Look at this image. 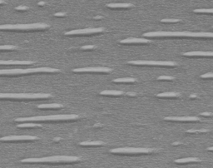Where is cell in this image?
Listing matches in <instances>:
<instances>
[{"label": "cell", "mask_w": 213, "mask_h": 168, "mask_svg": "<svg viewBox=\"0 0 213 168\" xmlns=\"http://www.w3.org/2000/svg\"><path fill=\"white\" fill-rule=\"evenodd\" d=\"M52 97L49 93H1L2 100H43Z\"/></svg>", "instance_id": "cell-5"}, {"label": "cell", "mask_w": 213, "mask_h": 168, "mask_svg": "<svg viewBox=\"0 0 213 168\" xmlns=\"http://www.w3.org/2000/svg\"><path fill=\"white\" fill-rule=\"evenodd\" d=\"M63 107L62 104L53 103V104H42L38 106V108L39 109H59Z\"/></svg>", "instance_id": "cell-20"}, {"label": "cell", "mask_w": 213, "mask_h": 168, "mask_svg": "<svg viewBox=\"0 0 213 168\" xmlns=\"http://www.w3.org/2000/svg\"><path fill=\"white\" fill-rule=\"evenodd\" d=\"M1 51H12V50H17L18 47L16 46H13V45H3L0 47Z\"/></svg>", "instance_id": "cell-24"}, {"label": "cell", "mask_w": 213, "mask_h": 168, "mask_svg": "<svg viewBox=\"0 0 213 168\" xmlns=\"http://www.w3.org/2000/svg\"><path fill=\"white\" fill-rule=\"evenodd\" d=\"M186 57H213V52H201V51H196V52H188L183 53Z\"/></svg>", "instance_id": "cell-15"}, {"label": "cell", "mask_w": 213, "mask_h": 168, "mask_svg": "<svg viewBox=\"0 0 213 168\" xmlns=\"http://www.w3.org/2000/svg\"><path fill=\"white\" fill-rule=\"evenodd\" d=\"M102 16H97L94 18V19H102Z\"/></svg>", "instance_id": "cell-37"}, {"label": "cell", "mask_w": 213, "mask_h": 168, "mask_svg": "<svg viewBox=\"0 0 213 168\" xmlns=\"http://www.w3.org/2000/svg\"><path fill=\"white\" fill-rule=\"evenodd\" d=\"M0 4H1V5H3V4H5V2H4V0H0Z\"/></svg>", "instance_id": "cell-40"}, {"label": "cell", "mask_w": 213, "mask_h": 168, "mask_svg": "<svg viewBox=\"0 0 213 168\" xmlns=\"http://www.w3.org/2000/svg\"><path fill=\"white\" fill-rule=\"evenodd\" d=\"M105 29L103 28H84V29H77V30H72L69 32H65V35L68 36H80V35H91V34H97V33H101L104 31Z\"/></svg>", "instance_id": "cell-9"}, {"label": "cell", "mask_w": 213, "mask_h": 168, "mask_svg": "<svg viewBox=\"0 0 213 168\" xmlns=\"http://www.w3.org/2000/svg\"><path fill=\"white\" fill-rule=\"evenodd\" d=\"M72 72L75 73H109L112 72V69L107 67H88V68H76L72 69Z\"/></svg>", "instance_id": "cell-10"}, {"label": "cell", "mask_w": 213, "mask_h": 168, "mask_svg": "<svg viewBox=\"0 0 213 168\" xmlns=\"http://www.w3.org/2000/svg\"><path fill=\"white\" fill-rule=\"evenodd\" d=\"M201 78H213V72H209V73H205L201 76Z\"/></svg>", "instance_id": "cell-30"}, {"label": "cell", "mask_w": 213, "mask_h": 168, "mask_svg": "<svg viewBox=\"0 0 213 168\" xmlns=\"http://www.w3.org/2000/svg\"><path fill=\"white\" fill-rule=\"evenodd\" d=\"M180 22L179 19H162L161 23H165V24H172V23H178Z\"/></svg>", "instance_id": "cell-28"}, {"label": "cell", "mask_w": 213, "mask_h": 168, "mask_svg": "<svg viewBox=\"0 0 213 168\" xmlns=\"http://www.w3.org/2000/svg\"><path fill=\"white\" fill-rule=\"evenodd\" d=\"M17 11H26L28 10V7H26V6H18V7H16Z\"/></svg>", "instance_id": "cell-31"}, {"label": "cell", "mask_w": 213, "mask_h": 168, "mask_svg": "<svg viewBox=\"0 0 213 168\" xmlns=\"http://www.w3.org/2000/svg\"><path fill=\"white\" fill-rule=\"evenodd\" d=\"M207 151H211V152H213V147H208V148H207Z\"/></svg>", "instance_id": "cell-39"}, {"label": "cell", "mask_w": 213, "mask_h": 168, "mask_svg": "<svg viewBox=\"0 0 213 168\" xmlns=\"http://www.w3.org/2000/svg\"><path fill=\"white\" fill-rule=\"evenodd\" d=\"M158 81H172L175 80V77L172 76H160L157 77Z\"/></svg>", "instance_id": "cell-27"}, {"label": "cell", "mask_w": 213, "mask_h": 168, "mask_svg": "<svg viewBox=\"0 0 213 168\" xmlns=\"http://www.w3.org/2000/svg\"><path fill=\"white\" fill-rule=\"evenodd\" d=\"M80 160L77 156H54L42 158H26L21 161L22 163H40V164H69L76 163Z\"/></svg>", "instance_id": "cell-2"}, {"label": "cell", "mask_w": 213, "mask_h": 168, "mask_svg": "<svg viewBox=\"0 0 213 168\" xmlns=\"http://www.w3.org/2000/svg\"><path fill=\"white\" fill-rule=\"evenodd\" d=\"M107 7L109 8H130L134 6L132 4H108Z\"/></svg>", "instance_id": "cell-18"}, {"label": "cell", "mask_w": 213, "mask_h": 168, "mask_svg": "<svg viewBox=\"0 0 213 168\" xmlns=\"http://www.w3.org/2000/svg\"><path fill=\"white\" fill-rule=\"evenodd\" d=\"M153 152V149L144 147H121L110 150V152L115 155H146Z\"/></svg>", "instance_id": "cell-7"}, {"label": "cell", "mask_w": 213, "mask_h": 168, "mask_svg": "<svg viewBox=\"0 0 213 168\" xmlns=\"http://www.w3.org/2000/svg\"><path fill=\"white\" fill-rule=\"evenodd\" d=\"M79 116L76 114H62V115H51V116H38L30 117H18L15 119L16 122H66L75 121L78 119Z\"/></svg>", "instance_id": "cell-1"}, {"label": "cell", "mask_w": 213, "mask_h": 168, "mask_svg": "<svg viewBox=\"0 0 213 168\" xmlns=\"http://www.w3.org/2000/svg\"><path fill=\"white\" fill-rule=\"evenodd\" d=\"M60 70L57 68L43 67V68H27V69H2L0 71L1 76H19V75H29L36 73H56Z\"/></svg>", "instance_id": "cell-4"}, {"label": "cell", "mask_w": 213, "mask_h": 168, "mask_svg": "<svg viewBox=\"0 0 213 168\" xmlns=\"http://www.w3.org/2000/svg\"><path fill=\"white\" fill-rule=\"evenodd\" d=\"M49 27V25L43 23L30 24H6L1 25L0 29L2 31L10 30V31H31V30H43Z\"/></svg>", "instance_id": "cell-6"}, {"label": "cell", "mask_w": 213, "mask_h": 168, "mask_svg": "<svg viewBox=\"0 0 213 168\" xmlns=\"http://www.w3.org/2000/svg\"><path fill=\"white\" fill-rule=\"evenodd\" d=\"M105 143L102 141H83L80 142L79 145L81 147H100V146H103Z\"/></svg>", "instance_id": "cell-17"}, {"label": "cell", "mask_w": 213, "mask_h": 168, "mask_svg": "<svg viewBox=\"0 0 213 168\" xmlns=\"http://www.w3.org/2000/svg\"><path fill=\"white\" fill-rule=\"evenodd\" d=\"M124 92L122 91H113V90H105L100 92L102 96H122Z\"/></svg>", "instance_id": "cell-19"}, {"label": "cell", "mask_w": 213, "mask_h": 168, "mask_svg": "<svg viewBox=\"0 0 213 168\" xmlns=\"http://www.w3.org/2000/svg\"><path fill=\"white\" fill-rule=\"evenodd\" d=\"M127 96L131 97H137V94H136L135 92H127Z\"/></svg>", "instance_id": "cell-33"}, {"label": "cell", "mask_w": 213, "mask_h": 168, "mask_svg": "<svg viewBox=\"0 0 213 168\" xmlns=\"http://www.w3.org/2000/svg\"><path fill=\"white\" fill-rule=\"evenodd\" d=\"M128 64L136 65V66H160V67H175L177 66V63L171 61H146L137 60L129 61Z\"/></svg>", "instance_id": "cell-8"}, {"label": "cell", "mask_w": 213, "mask_h": 168, "mask_svg": "<svg viewBox=\"0 0 213 168\" xmlns=\"http://www.w3.org/2000/svg\"><path fill=\"white\" fill-rule=\"evenodd\" d=\"M151 43V40L144 39V38H129L120 42L121 44H147Z\"/></svg>", "instance_id": "cell-13"}, {"label": "cell", "mask_w": 213, "mask_h": 168, "mask_svg": "<svg viewBox=\"0 0 213 168\" xmlns=\"http://www.w3.org/2000/svg\"><path fill=\"white\" fill-rule=\"evenodd\" d=\"M65 13H55V15L54 16L55 17H58V18H60V17H65Z\"/></svg>", "instance_id": "cell-34"}, {"label": "cell", "mask_w": 213, "mask_h": 168, "mask_svg": "<svg viewBox=\"0 0 213 168\" xmlns=\"http://www.w3.org/2000/svg\"><path fill=\"white\" fill-rule=\"evenodd\" d=\"M59 140H60V138H55V139H54V141H58Z\"/></svg>", "instance_id": "cell-41"}, {"label": "cell", "mask_w": 213, "mask_h": 168, "mask_svg": "<svg viewBox=\"0 0 213 168\" xmlns=\"http://www.w3.org/2000/svg\"><path fill=\"white\" fill-rule=\"evenodd\" d=\"M34 63L32 61H15V60H8V61H1V65H32Z\"/></svg>", "instance_id": "cell-14"}, {"label": "cell", "mask_w": 213, "mask_h": 168, "mask_svg": "<svg viewBox=\"0 0 213 168\" xmlns=\"http://www.w3.org/2000/svg\"><path fill=\"white\" fill-rule=\"evenodd\" d=\"M200 115L202 116H213V113H212V112H202Z\"/></svg>", "instance_id": "cell-32"}, {"label": "cell", "mask_w": 213, "mask_h": 168, "mask_svg": "<svg viewBox=\"0 0 213 168\" xmlns=\"http://www.w3.org/2000/svg\"><path fill=\"white\" fill-rule=\"evenodd\" d=\"M173 146H177V145H181V142H174L173 143Z\"/></svg>", "instance_id": "cell-38"}, {"label": "cell", "mask_w": 213, "mask_h": 168, "mask_svg": "<svg viewBox=\"0 0 213 168\" xmlns=\"http://www.w3.org/2000/svg\"><path fill=\"white\" fill-rule=\"evenodd\" d=\"M194 13H207V14H213V8H211V9H206V8H204V9H195Z\"/></svg>", "instance_id": "cell-25"}, {"label": "cell", "mask_w": 213, "mask_h": 168, "mask_svg": "<svg viewBox=\"0 0 213 168\" xmlns=\"http://www.w3.org/2000/svg\"><path fill=\"white\" fill-rule=\"evenodd\" d=\"M164 120L167 122H199L200 118L197 116H167Z\"/></svg>", "instance_id": "cell-12"}, {"label": "cell", "mask_w": 213, "mask_h": 168, "mask_svg": "<svg viewBox=\"0 0 213 168\" xmlns=\"http://www.w3.org/2000/svg\"><path fill=\"white\" fill-rule=\"evenodd\" d=\"M38 4L39 6H43V5L46 4V3H45V2H39V3H38Z\"/></svg>", "instance_id": "cell-35"}, {"label": "cell", "mask_w": 213, "mask_h": 168, "mask_svg": "<svg viewBox=\"0 0 213 168\" xmlns=\"http://www.w3.org/2000/svg\"><path fill=\"white\" fill-rule=\"evenodd\" d=\"M146 38H213V32H149L144 33Z\"/></svg>", "instance_id": "cell-3"}, {"label": "cell", "mask_w": 213, "mask_h": 168, "mask_svg": "<svg viewBox=\"0 0 213 168\" xmlns=\"http://www.w3.org/2000/svg\"><path fill=\"white\" fill-rule=\"evenodd\" d=\"M95 48H96V46H94V45H86V46L82 47V50H93Z\"/></svg>", "instance_id": "cell-29"}, {"label": "cell", "mask_w": 213, "mask_h": 168, "mask_svg": "<svg viewBox=\"0 0 213 168\" xmlns=\"http://www.w3.org/2000/svg\"><path fill=\"white\" fill-rule=\"evenodd\" d=\"M114 83H133L136 82L135 78H132V77H124V78H117L113 80Z\"/></svg>", "instance_id": "cell-21"}, {"label": "cell", "mask_w": 213, "mask_h": 168, "mask_svg": "<svg viewBox=\"0 0 213 168\" xmlns=\"http://www.w3.org/2000/svg\"><path fill=\"white\" fill-rule=\"evenodd\" d=\"M18 128H34V127H41L42 126L39 124H34L32 122H27V123H22L17 126Z\"/></svg>", "instance_id": "cell-23"}, {"label": "cell", "mask_w": 213, "mask_h": 168, "mask_svg": "<svg viewBox=\"0 0 213 168\" xmlns=\"http://www.w3.org/2000/svg\"><path fill=\"white\" fill-rule=\"evenodd\" d=\"M1 141H8V142H19V141H32L38 140L37 136H8L2 137Z\"/></svg>", "instance_id": "cell-11"}, {"label": "cell", "mask_w": 213, "mask_h": 168, "mask_svg": "<svg viewBox=\"0 0 213 168\" xmlns=\"http://www.w3.org/2000/svg\"><path fill=\"white\" fill-rule=\"evenodd\" d=\"M208 132H209V130H207V129H201V130H187L186 132L196 134V133H206Z\"/></svg>", "instance_id": "cell-26"}, {"label": "cell", "mask_w": 213, "mask_h": 168, "mask_svg": "<svg viewBox=\"0 0 213 168\" xmlns=\"http://www.w3.org/2000/svg\"><path fill=\"white\" fill-rule=\"evenodd\" d=\"M196 97H197V95H194V94H192V95H190V98H196Z\"/></svg>", "instance_id": "cell-36"}, {"label": "cell", "mask_w": 213, "mask_h": 168, "mask_svg": "<svg viewBox=\"0 0 213 168\" xmlns=\"http://www.w3.org/2000/svg\"><path fill=\"white\" fill-rule=\"evenodd\" d=\"M181 96L180 93L178 92H163V93H159L157 94V97H161V98H164V97H178Z\"/></svg>", "instance_id": "cell-22"}, {"label": "cell", "mask_w": 213, "mask_h": 168, "mask_svg": "<svg viewBox=\"0 0 213 168\" xmlns=\"http://www.w3.org/2000/svg\"><path fill=\"white\" fill-rule=\"evenodd\" d=\"M192 162H201V160L197 157H187V158H181L175 161L177 164H185V163H192Z\"/></svg>", "instance_id": "cell-16"}]
</instances>
